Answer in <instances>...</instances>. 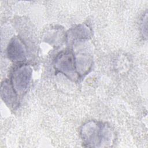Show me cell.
Listing matches in <instances>:
<instances>
[{"mask_svg":"<svg viewBox=\"0 0 148 148\" xmlns=\"http://www.w3.org/2000/svg\"><path fill=\"white\" fill-rule=\"evenodd\" d=\"M7 53L9 58L14 62H21L26 59V48L23 42L17 37L13 38L9 42Z\"/></svg>","mask_w":148,"mask_h":148,"instance_id":"4","label":"cell"},{"mask_svg":"<svg viewBox=\"0 0 148 148\" xmlns=\"http://www.w3.org/2000/svg\"><path fill=\"white\" fill-rule=\"evenodd\" d=\"M147 14H145V17L143 19L142 23V33H145L146 37L147 36Z\"/></svg>","mask_w":148,"mask_h":148,"instance_id":"8","label":"cell"},{"mask_svg":"<svg viewBox=\"0 0 148 148\" xmlns=\"http://www.w3.org/2000/svg\"><path fill=\"white\" fill-rule=\"evenodd\" d=\"M75 58L78 75L86 73L90 69L92 64L91 58L90 56L85 53H80L75 56Z\"/></svg>","mask_w":148,"mask_h":148,"instance_id":"7","label":"cell"},{"mask_svg":"<svg viewBox=\"0 0 148 148\" xmlns=\"http://www.w3.org/2000/svg\"><path fill=\"white\" fill-rule=\"evenodd\" d=\"M54 67L69 79H77L79 75L76 71L75 55L72 52L65 51L57 55L54 61Z\"/></svg>","mask_w":148,"mask_h":148,"instance_id":"2","label":"cell"},{"mask_svg":"<svg viewBox=\"0 0 148 148\" xmlns=\"http://www.w3.org/2000/svg\"><path fill=\"white\" fill-rule=\"evenodd\" d=\"M91 35L90 28L85 24H80L69 31L67 38L69 40L87 39L91 36Z\"/></svg>","mask_w":148,"mask_h":148,"instance_id":"6","label":"cell"},{"mask_svg":"<svg viewBox=\"0 0 148 148\" xmlns=\"http://www.w3.org/2000/svg\"><path fill=\"white\" fill-rule=\"evenodd\" d=\"M1 97L9 106H14L17 102V94L14 90L11 82L4 81L1 84Z\"/></svg>","mask_w":148,"mask_h":148,"instance_id":"5","label":"cell"},{"mask_svg":"<svg viewBox=\"0 0 148 148\" xmlns=\"http://www.w3.org/2000/svg\"><path fill=\"white\" fill-rule=\"evenodd\" d=\"M84 145L87 147H110L114 141V134L111 127L102 122L90 121L80 130Z\"/></svg>","mask_w":148,"mask_h":148,"instance_id":"1","label":"cell"},{"mask_svg":"<svg viewBox=\"0 0 148 148\" xmlns=\"http://www.w3.org/2000/svg\"><path fill=\"white\" fill-rule=\"evenodd\" d=\"M32 69L27 65L16 68L11 77V84L17 94H22L27 89L32 77Z\"/></svg>","mask_w":148,"mask_h":148,"instance_id":"3","label":"cell"}]
</instances>
